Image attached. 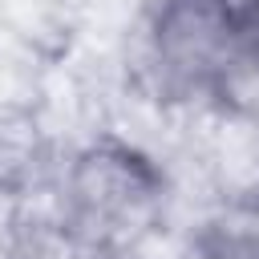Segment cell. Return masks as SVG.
I'll return each instance as SVG.
<instances>
[{"label": "cell", "instance_id": "obj_3", "mask_svg": "<svg viewBox=\"0 0 259 259\" xmlns=\"http://www.w3.org/2000/svg\"><path fill=\"white\" fill-rule=\"evenodd\" d=\"M219 117L206 150L210 190L227 214L259 223V121L251 109H219Z\"/></svg>", "mask_w": 259, "mask_h": 259}, {"label": "cell", "instance_id": "obj_8", "mask_svg": "<svg viewBox=\"0 0 259 259\" xmlns=\"http://www.w3.org/2000/svg\"><path fill=\"white\" fill-rule=\"evenodd\" d=\"M101 259H142V255L134 251V255H101Z\"/></svg>", "mask_w": 259, "mask_h": 259}, {"label": "cell", "instance_id": "obj_6", "mask_svg": "<svg viewBox=\"0 0 259 259\" xmlns=\"http://www.w3.org/2000/svg\"><path fill=\"white\" fill-rule=\"evenodd\" d=\"M182 259H259V227L247 219H210L190 231Z\"/></svg>", "mask_w": 259, "mask_h": 259}, {"label": "cell", "instance_id": "obj_4", "mask_svg": "<svg viewBox=\"0 0 259 259\" xmlns=\"http://www.w3.org/2000/svg\"><path fill=\"white\" fill-rule=\"evenodd\" d=\"M61 174V162L53 154L49 134L24 105H4L0 109V198L12 202H32L36 194L53 190Z\"/></svg>", "mask_w": 259, "mask_h": 259}, {"label": "cell", "instance_id": "obj_1", "mask_svg": "<svg viewBox=\"0 0 259 259\" xmlns=\"http://www.w3.org/2000/svg\"><path fill=\"white\" fill-rule=\"evenodd\" d=\"M170 174L142 146L101 134L77 146L57 174L53 202L93 255H134L170 214Z\"/></svg>", "mask_w": 259, "mask_h": 259}, {"label": "cell", "instance_id": "obj_5", "mask_svg": "<svg viewBox=\"0 0 259 259\" xmlns=\"http://www.w3.org/2000/svg\"><path fill=\"white\" fill-rule=\"evenodd\" d=\"M0 259H101L53 206L12 202L0 223Z\"/></svg>", "mask_w": 259, "mask_h": 259}, {"label": "cell", "instance_id": "obj_7", "mask_svg": "<svg viewBox=\"0 0 259 259\" xmlns=\"http://www.w3.org/2000/svg\"><path fill=\"white\" fill-rule=\"evenodd\" d=\"M243 8H247L251 24H255V32H259V0H243Z\"/></svg>", "mask_w": 259, "mask_h": 259}, {"label": "cell", "instance_id": "obj_2", "mask_svg": "<svg viewBox=\"0 0 259 259\" xmlns=\"http://www.w3.org/2000/svg\"><path fill=\"white\" fill-rule=\"evenodd\" d=\"M146 61L166 97L235 109L259 73V32L243 0H158L146 20Z\"/></svg>", "mask_w": 259, "mask_h": 259}]
</instances>
